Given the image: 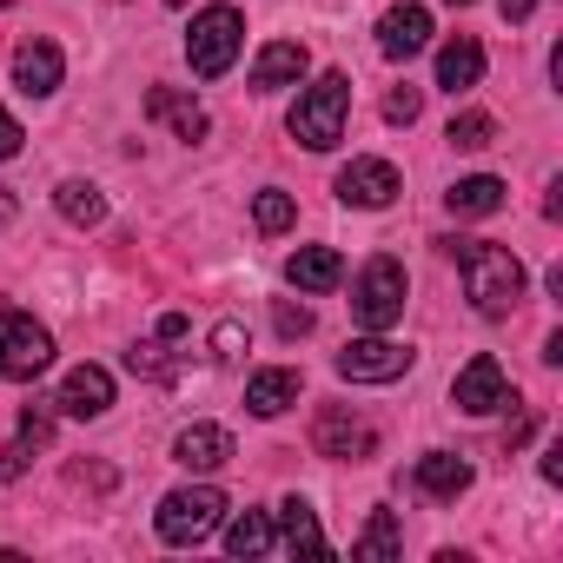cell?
Wrapping results in <instances>:
<instances>
[{
	"label": "cell",
	"instance_id": "6da1fadb",
	"mask_svg": "<svg viewBox=\"0 0 563 563\" xmlns=\"http://www.w3.org/2000/svg\"><path fill=\"white\" fill-rule=\"evenodd\" d=\"M444 252L457 258L464 272V299L477 306V319H510L517 299H523V258L510 245H490V239H444Z\"/></svg>",
	"mask_w": 563,
	"mask_h": 563
},
{
	"label": "cell",
	"instance_id": "7a4b0ae2",
	"mask_svg": "<svg viewBox=\"0 0 563 563\" xmlns=\"http://www.w3.org/2000/svg\"><path fill=\"white\" fill-rule=\"evenodd\" d=\"M345 113H352V80L345 74H319L306 93H299V107H292V140L299 146H312V153H332L339 140H345Z\"/></svg>",
	"mask_w": 563,
	"mask_h": 563
},
{
	"label": "cell",
	"instance_id": "3957f363",
	"mask_svg": "<svg viewBox=\"0 0 563 563\" xmlns=\"http://www.w3.org/2000/svg\"><path fill=\"white\" fill-rule=\"evenodd\" d=\"M405 292H411L405 265L378 252V258L358 272V286H352V319H358L365 332H391V325L405 319Z\"/></svg>",
	"mask_w": 563,
	"mask_h": 563
},
{
	"label": "cell",
	"instance_id": "277c9868",
	"mask_svg": "<svg viewBox=\"0 0 563 563\" xmlns=\"http://www.w3.org/2000/svg\"><path fill=\"white\" fill-rule=\"evenodd\" d=\"M239 47H245L239 8H206V14L192 21V34H186V60H192L199 80H225L232 60H239Z\"/></svg>",
	"mask_w": 563,
	"mask_h": 563
},
{
	"label": "cell",
	"instance_id": "5b68a950",
	"mask_svg": "<svg viewBox=\"0 0 563 563\" xmlns=\"http://www.w3.org/2000/svg\"><path fill=\"white\" fill-rule=\"evenodd\" d=\"M47 365H54V332L34 325V319L14 312V306H0V372H8L14 385H27V378H41Z\"/></svg>",
	"mask_w": 563,
	"mask_h": 563
},
{
	"label": "cell",
	"instance_id": "8992f818",
	"mask_svg": "<svg viewBox=\"0 0 563 563\" xmlns=\"http://www.w3.org/2000/svg\"><path fill=\"white\" fill-rule=\"evenodd\" d=\"M219 517H225V497H219L212 484H192V490L159 497L153 530H159L166 543H199V537H212V530H219Z\"/></svg>",
	"mask_w": 563,
	"mask_h": 563
},
{
	"label": "cell",
	"instance_id": "52a82bcc",
	"mask_svg": "<svg viewBox=\"0 0 563 563\" xmlns=\"http://www.w3.org/2000/svg\"><path fill=\"white\" fill-rule=\"evenodd\" d=\"M405 372H411V352L391 345L385 332L352 339V345L339 352V378H352V385H391V378H405Z\"/></svg>",
	"mask_w": 563,
	"mask_h": 563
},
{
	"label": "cell",
	"instance_id": "ba28073f",
	"mask_svg": "<svg viewBox=\"0 0 563 563\" xmlns=\"http://www.w3.org/2000/svg\"><path fill=\"white\" fill-rule=\"evenodd\" d=\"M312 451H319V457H352V464H358V457L378 451V431H372L352 405H325V411L312 418Z\"/></svg>",
	"mask_w": 563,
	"mask_h": 563
},
{
	"label": "cell",
	"instance_id": "9c48e42d",
	"mask_svg": "<svg viewBox=\"0 0 563 563\" xmlns=\"http://www.w3.org/2000/svg\"><path fill=\"white\" fill-rule=\"evenodd\" d=\"M451 398H457V411H471V418H490V411L517 405V398H510V378H504V365H497L490 352H477V358H471V365L457 372Z\"/></svg>",
	"mask_w": 563,
	"mask_h": 563
},
{
	"label": "cell",
	"instance_id": "30bf717a",
	"mask_svg": "<svg viewBox=\"0 0 563 563\" xmlns=\"http://www.w3.org/2000/svg\"><path fill=\"white\" fill-rule=\"evenodd\" d=\"M398 192H405V179H398V166H391V159H352V166L339 173V199H345V206L378 212V206H391Z\"/></svg>",
	"mask_w": 563,
	"mask_h": 563
},
{
	"label": "cell",
	"instance_id": "8fae6325",
	"mask_svg": "<svg viewBox=\"0 0 563 563\" xmlns=\"http://www.w3.org/2000/svg\"><path fill=\"white\" fill-rule=\"evenodd\" d=\"M67 418H107V405H113V372H100V365H74L67 378H60V398H54Z\"/></svg>",
	"mask_w": 563,
	"mask_h": 563
},
{
	"label": "cell",
	"instance_id": "7c38bea8",
	"mask_svg": "<svg viewBox=\"0 0 563 563\" xmlns=\"http://www.w3.org/2000/svg\"><path fill=\"white\" fill-rule=\"evenodd\" d=\"M431 47V14L424 8H391L385 21H378V54L385 60H411V54H424Z\"/></svg>",
	"mask_w": 563,
	"mask_h": 563
},
{
	"label": "cell",
	"instance_id": "4fadbf2b",
	"mask_svg": "<svg viewBox=\"0 0 563 563\" xmlns=\"http://www.w3.org/2000/svg\"><path fill=\"white\" fill-rule=\"evenodd\" d=\"M14 80H21V93H27V100H47V93L67 80L60 47H54V41H27V47L14 54Z\"/></svg>",
	"mask_w": 563,
	"mask_h": 563
},
{
	"label": "cell",
	"instance_id": "5bb4252c",
	"mask_svg": "<svg viewBox=\"0 0 563 563\" xmlns=\"http://www.w3.org/2000/svg\"><path fill=\"white\" fill-rule=\"evenodd\" d=\"M173 464H186V471H225V464H232V431H219V424H186V431L173 438Z\"/></svg>",
	"mask_w": 563,
	"mask_h": 563
},
{
	"label": "cell",
	"instance_id": "9a60e30c",
	"mask_svg": "<svg viewBox=\"0 0 563 563\" xmlns=\"http://www.w3.org/2000/svg\"><path fill=\"white\" fill-rule=\"evenodd\" d=\"M306 67H312V54H306L299 41H272V47L252 60V93H278V87H292V80H306Z\"/></svg>",
	"mask_w": 563,
	"mask_h": 563
},
{
	"label": "cell",
	"instance_id": "2e32d148",
	"mask_svg": "<svg viewBox=\"0 0 563 563\" xmlns=\"http://www.w3.org/2000/svg\"><path fill=\"white\" fill-rule=\"evenodd\" d=\"M299 391H306V378L292 365H272V372H252L245 405H252V418H278L286 405H299Z\"/></svg>",
	"mask_w": 563,
	"mask_h": 563
},
{
	"label": "cell",
	"instance_id": "e0dca14e",
	"mask_svg": "<svg viewBox=\"0 0 563 563\" xmlns=\"http://www.w3.org/2000/svg\"><path fill=\"white\" fill-rule=\"evenodd\" d=\"M286 278L299 292H332L339 278H345V258L332 252V245H299L292 258H286Z\"/></svg>",
	"mask_w": 563,
	"mask_h": 563
},
{
	"label": "cell",
	"instance_id": "ac0fdd59",
	"mask_svg": "<svg viewBox=\"0 0 563 563\" xmlns=\"http://www.w3.org/2000/svg\"><path fill=\"white\" fill-rule=\"evenodd\" d=\"M418 490L424 497H438V504H457L464 490H471V464L464 457H451V451H431V457H418Z\"/></svg>",
	"mask_w": 563,
	"mask_h": 563
},
{
	"label": "cell",
	"instance_id": "d6986e66",
	"mask_svg": "<svg viewBox=\"0 0 563 563\" xmlns=\"http://www.w3.org/2000/svg\"><path fill=\"white\" fill-rule=\"evenodd\" d=\"M278 530H286L278 543H286L292 556H299V550H306V556H332V543H325V530H319V510H312L306 497H286V504H278Z\"/></svg>",
	"mask_w": 563,
	"mask_h": 563
},
{
	"label": "cell",
	"instance_id": "ffe728a7",
	"mask_svg": "<svg viewBox=\"0 0 563 563\" xmlns=\"http://www.w3.org/2000/svg\"><path fill=\"white\" fill-rule=\"evenodd\" d=\"M477 80H484V47H477L471 34L444 41V54H438V87H444V93H471Z\"/></svg>",
	"mask_w": 563,
	"mask_h": 563
},
{
	"label": "cell",
	"instance_id": "44dd1931",
	"mask_svg": "<svg viewBox=\"0 0 563 563\" xmlns=\"http://www.w3.org/2000/svg\"><path fill=\"white\" fill-rule=\"evenodd\" d=\"M146 120H166L179 140H206V107L186 100L179 87H153V93H146Z\"/></svg>",
	"mask_w": 563,
	"mask_h": 563
},
{
	"label": "cell",
	"instance_id": "7402d4cb",
	"mask_svg": "<svg viewBox=\"0 0 563 563\" xmlns=\"http://www.w3.org/2000/svg\"><path fill=\"white\" fill-rule=\"evenodd\" d=\"M47 431H54V418H47V405H27L21 411V438L0 451V477H21L27 464H34V451L47 444Z\"/></svg>",
	"mask_w": 563,
	"mask_h": 563
},
{
	"label": "cell",
	"instance_id": "603a6c76",
	"mask_svg": "<svg viewBox=\"0 0 563 563\" xmlns=\"http://www.w3.org/2000/svg\"><path fill=\"white\" fill-rule=\"evenodd\" d=\"M444 206H451L457 219H490V212L504 206V179H490V173H471V179H457V186L444 192Z\"/></svg>",
	"mask_w": 563,
	"mask_h": 563
},
{
	"label": "cell",
	"instance_id": "cb8c5ba5",
	"mask_svg": "<svg viewBox=\"0 0 563 563\" xmlns=\"http://www.w3.org/2000/svg\"><path fill=\"white\" fill-rule=\"evenodd\" d=\"M54 206H60L74 225H100V219H107V199H100V186H87V179H60Z\"/></svg>",
	"mask_w": 563,
	"mask_h": 563
},
{
	"label": "cell",
	"instance_id": "d4e9b609",
	"mask_svg": "<svg viewBox=\"0 0 563 563\" xmlns=\"http://www.w3.org/2000/svg\"><path fill=\"white\" fill-rule=\"evenodd\" d=\"M398 543H405L398 517H391V510H372V523H365V537L352 543V556H358V563H378V556H398Z\"/></svg>",
	"mask_w": 563,
	"mask_h": 563
},
{
	"label": "cell",
	"instance_id": "484cf974",
	"mask_svg": "<svg viewBox=\"0 0 563 563\" xmlns=\"http://www.w3.org/2000/svg\"><path fill=\"white\" fill-rule=\"evenodd\" d=\"M444 140H451L457 153H484V146H497V120H490V113H451Z\"/></svg>",
	"mask_w": 563,
	"mask_h": 563
},
{
	"label": "cell",
	"instance_id": "4316f807",
	"mask_svg": "<svg viewBox=\"0 0 563 563\" xmlns=\"http://www.w3.org/2000/svg\"><path fill=\"white\" fill-rule=\"evenodd\" d=\"M225 550H232V556H265V550H272V523H265V510H245V517H232V530H225Z\"/></svg>",
	"mask_w": 563,
	"mask_h": 563
},
{
	"label": "cell",
	"instance_id": "83f0119b",
	"mask_svg": "<svg viewBox=\"0 0 563 563\" xmlns=\"http://www.w3.org/2000/svg\"><path fill=\"white\" fill-rule=\"evenodd\" d=\"M292 219H299L292 192H278V186H272V192H258V199H252V225H258V232H286Z\"/></svg>",
	"mask_w": 563,
	"mask_h": 563
},
{
	"label": "cell",
	"instance_id": "f1b7e54d",
	"mask_svg": "<svg viewBox=\"0 0 563 563\" xmlns=\"http://www.w3.org/2000/svg\"><path fill=\"white\" fill-rule=\"evenodd\" d=\"M166 345H179V339H146V345L126 352V365H133L140 378H166V372H173V352H166Z\"/></svg>",
	"mask_w": 563,
	"mask_h": 563
},
{
	"label": "cell",
	"instance_id": "f546056e",
	"mask_svg": "<svg viewBox=\"0 0 563 563\" xmlns=\"http://www.w3.org/2000/svg\"><path fill=\"white\" fill-rule=\"evenodd\" d=\"M418 113H424V93H418V87H391V100H385V120H391V126H411Z\"/></svg>",
	"mask_w": 563,
	"mask_h": 563
},
{
	"label": "cell",
	"instance_id": "4dcf8cb0",
	"mask_svg": "<svg viewBox=\"0 0 563 563\" xmlns=\"http://www.w3.org/2000/svg\"><path fill=\"white\" fill-rule=\"evenodd\" d=\"M272 325H278V339H306V332H312V312H306V306H286V299H278Z\"/></svg>",
	"mask_w": 563,
	"mask_h": 563
},
{
	"label": "cell",
	"instance_id": "1f68e13d",
	"mask_svg": "<svg viewBox=\"0 0 563 563\" xmlns=\"http://www.w3.org/2000/svg\"><path fill=\"white\" fill-rule=\"evenodd\" d=\"M21 140H27V133H21V120L0 107V159H14V153H21Z\"/></svg>",
	"mask_w": 563,
	"mask_h": 563
},
{
	"label": "cell",
	"instance_id": "d6a6232c",
	"mask_svg": "<svg viewBox=\"0 0 563 563\" xmlns=\"http://www.w3.org/2000/svg\"><path fill=\"white\" fill-rule=\"evenodd\" d=\"M239 345H245L239 325H219V332H212V358H239Z\"/></svg>",
	"mask_w": 563,
	"mask_h": 563
},
{
	"label": "cell",
	"instance_id": "836d02e7",
	"mask_svg": "<svg viewBox=\"0 0 563 563\" xmlns=\"http://www.w3.org/2000/svg\"><path fill=\"white\" fill-rule=\"evenodd\" d=\"M497 14H504V21H530V14H537V0H497Z\"/></svg>",
	"mask_w": 563,
	"mask_h": 563
},
{
	"label": "cell",
	"instance_id": "e575fe53",
	"mask_svg": "<svg viewBox=\"0 0 563 563\" xmlns=\"http://www.w3.org/2000/svg\"><path fill=\"white\" fill-rule=\"evenodd\" d=\"M14 212H21V206L8 199V186H0V225H14Z\"/></svg>",
	"mask_w": 563,
	"mask_h": 563
},
{
	"label": "cell",
	"instance_id": "d590c367",
	"mask_svg": "<svg viewBox=\"0 0 563 563\" xmlns=\"http://www.w3.org/2000/svg\"><path fill=\"white\" fill-rule=\"evenodd\" d=\"M444 8H471V0H444Z\"/></svg>",
	"mask_w": 563,
	"mask_h": 563
},
{
	"label": "cell",
	"instance_id": "8d00e7d4",
	"mask_svg": "<svg viewBox=\"0 0 563 563\" xmlns=\"http://www.w3.org/2000/svg\"><path fill=\"white\" fill-rule=\"evenodd\" d=\"M166 8H186V0H166Z\"/></svg>",
	"mask_w": 563,
	"mask_h": 563
},
{
	"label": "cell",
	"instance_id": "74e56055",
	"mask_svg": "<svg viewBox=\"0 0 563 563\" xmlns=\"http://www.w3.org/2000/svg\"><path fill=\"white\" fill-rule=\"evenodd\" d=\"M0 8H14V0H0Z\"/></svg>",
	"mask_w": 563,
	"mask_h": 563
}]
</instances>
